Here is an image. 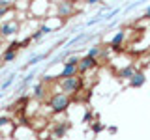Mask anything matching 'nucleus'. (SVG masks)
<instances>
[{
  "mask_svg": "<svg viewBox=\"0 0 150 140\" xmlns=\"http://www.w3.org/2000/svg\"><path fill=\"white\" fill-rule=\"evenodd\" d=\"M69 105H71V97L62 93V92L51 93V97L47 99V106H49V110L53 114H64L69 108Z\"/></svg>",
  "mask_w": 150,
  "mask_h": 140,
  "instance_id": "f257e3e1",
  "label": "nucleus"
},
{
  "mask_svg": "<svg viewBox=\"0 0 150 140\" xmlns=\"http://www.w3.org/2000/svg\"><path fill=\"white\" fill-rule=\"evenodd\" d=\"M58 92L66 93L69 97H75L83 90V77H73V78H64V80H56Z\"/></svg>",
  "mask_w": 150,
  "mask_h": 140,
  "instance_id": "f03ea898",
  "label": "nucleus"
},
{
  "mask_svg": "<svg viewBox=\"0 0 150 140\" xmlns=\"http://www.w3.org/2000/svg\"><path fill=\"white\" fill-rule=\"evenodd\" d=\"M21 22L17 19H2L0 21V37L2 39H9V37L17 36L21 32Z\"/></svg>",
  "mask_w": 150,
  "mask_h": 140,
  "instance_id": "7ed1b4c3",
  "label": "nucleus"
},
{
  "mask_svg": "<svg viewBox=\"0 0 150 140\" xmlns=\"http://www.w3.org/2000/svg\"><path fill=\"white\" fill-rule=\"evenodd\" d=\"M53 9L56 13V17L58 19H69L75 13V9H77V6H75L73 2H69V0H62V2H54L53 4Z\"/></svg>",
  "mask_w": 150,
  "mask_h": 140,
  "instance_id": "20e7f679",
  "label": "nucleus"
},
{
  "mask_svg": "<svg viewBox=\"0 0 150 140\" xmlns=\"http://www.w3.org/2000/svg\"><path fill=\"white\" fill-rule=\"evenodd\" d=\"M13 140H40V138H38V133L34 131L32 125L21 123V125H17V127H15Z\"/></svg>",
  "mask_w": 150,
  "mask_h": 140,
  "instance_id": "39448f33",
  "label": "nucleus"
},
{
  "mask_svg": "<svg viewBox=\"0 0 150 140\" xmlns=\"http://www.w3.org/2000/svg\"><path fill=\"white\" fill-rule=\"evenodd\" d=\"M15 121H13L9 116L6 114H0V136H6V138H11L13 133H15Z\"/></svg>",
  "mask_w": 150,
  "mask_h": 140,
  "instance_id": "423d86ee",
  "label": "nucleus"
},
{
  "mask_svg": "<svg viewBox=\"0 0 150 140\" xmlns=\"http://www.w3.org/2000/svg\"><path fill=\"white\" fill-rule=\"evenodd\" d=\"M49 8H53V4H49V2H30V11H28V15L36 17V19H41V17L47 19V9Z\"/></svg>",
  "mask_w": 150,
  "mask_h": 140,
  "instance_id": "0eeeda50",
  "label": "nucleus"
},
{
  "mask_svg": "<svg viewBox=\"0 0 150 140\" xmlns=\"http://www.w3.org/2000/svg\"><path fill=\"white\" fill-rule=\"evenodd\" d=\"M100 65V62H98L96 58H90V56H81V62H79V75H86L94 71V69Z\"/></svg>",
  "mask_w": 150,
  "mask_h": 140,
  "instance_id": "6e6552de",
  "label": "nucleus"
},
{
  "mask_svg": "<svg viewBox=\"0 0 150 140\" xmlns=\"http://www.w3.org/2000/svg\"><path fill=\"white\" fill-rule=\"evenodd\" d=\"M139 71V65L137 64H128V65H124V67H120L118 71H116V77L122 78V80H131V77H133L135 73Z\"/></svg>",
  "mask_w": 150,
  "mask_h": 140,
  "instance_id": "1a4fd4ad",
  "label": "nucleus"
},
{
  "mask_svg": "<svg viewBox=\"0 0 150 140\" xmlns=\"http://www.w3.org/2000/svg\"><path fill=\"white\" fill-rule=\"evenodd\" d=\"M126 36H128V32H126V30H116V34L112 36L111 41H109V49L111 50H120L122 47H124Z\"/></svg>",
  "mask_w": 150,
  "mask_h": 140,
  "instance_id": "9d476101",
  "label": "nucleus"
},
{
  "mask_svg": "<svg viewBox=\"0 0 150 140\" xmlns=\"http://www.w3.org/2000/svg\"><path fill=\"white\" fill-rule=\"evenodd\" d=\"M69 129V121H54L53 129H51V136H54V140H60L62 136H66Z\"/></svg>",
  "mask_w": 150,
  "mask_h": 140,
  "instance_id": "9b49d317",
  "label": "nucleus"
},
{
  "mask_svg": "<svg viewBox=\"0 0 150 140\" xmlns=\"http://www.w3.org/2000/svg\"><path fill=\"white\" fill-rule=\"evenodd\" d=\"M73 77H81L79 75L77 65H62L60 73L56 75V80H64V78H73Z\"/></svg>",
  "mask_w": 150,
  "mask_h": 140,
  "instance_id": "f8f14e48",
  "label": "nucleus"
},
{
  "mask_svg": "<svg viewBox=\"0 0 150 140\" xmlns=\"http://www.w3.org/2000/svg\"><path fill=\"white\" fill-rule=\"evenodd\" d=\"M45 82H38L36 86H34V90H32V99L38 101V103H41V101H45V97H47V92H45Z\"/></svg>",
  "mask_w": 150,
  "mask_h": 140,
  "instance_id": "ddd939ff",
  "label": "nucleus"
},
{
  "mask_svg": "<svg viewBox=\"0 0 150 140\" xmlns=\"http://www.w3.org/2000/svg\"><path fill=\"white\" fill-rule=\"evenodd\" d=\"M144 82H146V75H144L143 69H139V71L131 77V80L128 84H129V88H143Z\"/></svg>",
  "mask_w": 150,
  "mask_h": 140,
  "instance_id": "4468645a",
  "label": "nucleus"
},
{
  "mask_svg": "<svg viewBox=\"0 0 150 140\" xmlns=\"http://www.w3.org/2000/svg\"><path fill=\"white\" fill-rule=\"evenodd\" d=\"M103 50H105V45H101V43H96V45L88 47V50H86V56H90V58H96L98 62H100V58H101Z\"/></svg>",
  "mask_w": 150,
  "mask_h": 140,
  "instance_id": "2eb2a0df",
  "label": "nucleus"
},
{
  "mask_svg": "<svg viewBox=\"0 0 150 140\" xmlns=\"http://www.w3.org/2000/svg\"><path fill=\"white\" fill-rule=\"evenodd\" d=\"M45 58H49V56H47V52H40V54H34L32 56L30 60H28V62L23 65V69H28V67H34V65H38L41 62V60H45Z\"/></svg>",
  "mask_w": 150,
  "mask_h": 140,
  "instance_id": "dca6fc26",
  "label": "nucleus"
},
{
  "mask_svg": "<svg viewBox=\"0 0 150 140\" xmlns=\"http://www.w3.org/2000/svg\"><path fill=\"white\" fill-rule=\"evenodd\" d=\"M15 58H17V50H15V49H9V47H8V49L2 52V65H4V64H9V62H13Z\"/></svg>",
  "mask_w": 150,
  "mask_h": 140,
  "instance_id": "f3484780",
  "label": "nucleus"
},
{
  "mask_svg": "<svg viewBox=\"0 0 150 140\" xmlns=\"http://www.w3.org/2000/svg\"><path fill=\"white\" fill-rule=\"evenodd\" d=\"M17 78H19V75H17V73H9L6 80H2V82H0V92L4 93V90H8V88L13 84V80H17Z\"/></svg>",
  "mask_w": 150,
  "mask_h": 140,
  "instance_id": "a211bd4d",
  "label": "nucleus"
},
{
  "mask_svg": "<svg viewBox=\"0 0 150 140\" xmlns=\"http://www.w3.org/2000/svg\"><path fill=\"white\" fill-rule=\"evenodd\" d=\"M101 21H103V13H98L96 17H92V19L86 21V26H94V24H98V22H101Z\"/></svg>",
  "mask_w": 150,
  "mask_h": 140,
  "instance_id": "6ab92c4d",
  "label": "nucleus"
},
{
  "mask_svg": "<svg viewBox=\"0 0 150 140\" xmlns=\"http://www.w3.org/2000/svg\"><path fill=\"white\" fill-rule=\"evenodd\" d=\"M92 129H94V133H100V131L103 129V125L101 123H92Z\"/></svg>",
  "mask_w": 150,
  "mask_h": 140,
  "instance_id": "aec40b11",
  "label": "nucleus"
},
{
  "mask_svg": "<svg viewBox=\"0 0 150 140\" xmlns=\"http://www.w3.org/2000/svg\"><path fill=\"white\" fill-rule=\"evenodd\" d=\"M144 19L150 21V6H146V9H144Z\"/></svg>",
  "mask_w": 150,
  "mask_h": 140,
  "instance_id": "412c9836",
  "label": "nucleus"
}]
</instances>
